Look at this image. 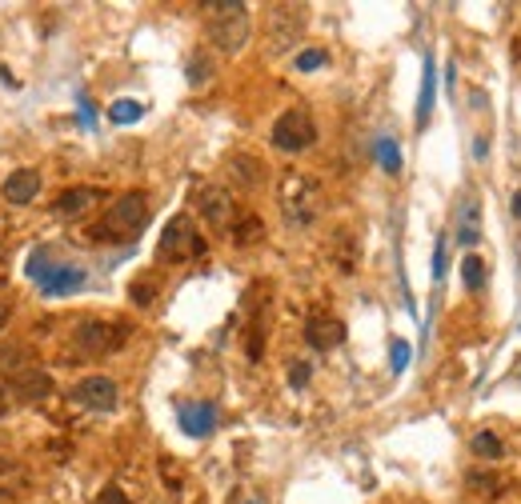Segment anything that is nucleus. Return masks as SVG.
<instances>
[{
  "label": "nucleus",
  "mask_w": 521,
  "mask_h": 504,
  "mask_svg": "<svg viewBox=\"0 0 521 504\" xmlns=\"http://www.w3.org/2000/svg\"><path fill=\"white\" fill-rule=\"evenodd\" d=\"M213 425H217V408L213 405H181V428L189 436H204V433H213Z\"/></svg>",
  "instance_id": "ddd939ff"
},
{
  "label": "nucleus",
  "mask_w": 521,
  "mask_h": 504,
  "mask_svg": "<svg viewBox=\"0 0 521 504\" xmlns=\"http://www.w3.org/2000/svg\"><path fill=\"white\" fill-rule=\"evenodd\" d=\"M153 296H156V285H153V280H137V285H133V301H137V304H153Z\"/></svg>",
  "instance_id": "bb28decb"
},
{
  "label": "nucleus",
  "mask_w": 521,
  "mask_h": 504,
  "mask_svg": "<svg viewBox=\"0 0 521 504\" xmlns=\"http://www.w3.org/2000/svg\"><path fill=\"white\" fill-rule=\"evenodd\" d=\"M128 341L125 324H109V321H85L77 329V349L89 352V357H105V352L120 349Z\"/></svg>",
  "instance_id": "423d86ee"
},
{
  "label": "nucleus",
  "mask_w": 521,
  "mask_h": 504,
  "mask_svg": "<svg viewBox=\"0 0 521 504\" xmlns=\"http://www.w3.org/2000/svg\"><path fill=\"white\" fill-rule=\"evenodd\" d=\"M72 400L92 408V413H113L120 400V388H117V380H109V377H85L72 388Z\"/></svg>",
  "instance_id": "6e6552de"
},
{
  "label": "nucleus",
  "mask_w": 521,
  "mask_h": 504,
  "mask_svg": "<svg viewBox=\"0 0 521 504\" xmlns=\"http://www.w3.org/2000/svg\"><path fill=\"white\" fill-rule=\"evenodd\" d=\"M329 61L321 49H305V52H297V69L301 72H313V69H321V64Z\"/></svg>",
  "instance_id": "b1692460"
},
{
  "label": "nucleus",
  "mask_w": 521,
  "mask_h": 504,
  "mask_svg": "<svg viewBox=\"0 0 521 504\" xmlns=\"http://www.w3.org/2000/svg\"><path fill=\"white\" fill-rule=\"evenodd\" d=\"M469 484H473V489H501L497 476H469Z\"/></svg>",
  "instance_id": "7c9ffc66"
},
{
  "label": "nucleus",
  "mask_w": 521,
  "mask_h": 504,
  "mask_svg": "<svg viewBox=\"0 0 521 504\" xmlns=\"http://www.w3.org/2000/svg\"><path fill=\"white\" fill-rule=\"evenodd\" d=\"M281 212H285V220H289V224H297V229H305V224L317 220V212H321L317 181L305 176V173H285V181H281Z\"/></svg>",
  "instance_id": "f03ea898"
},
{
  "label": "nucleus",
  "mask_w": 521,
  "mask_h": 504,
  "mask_svg": "<svg viewBox=\"0 0 521 504\" xmlns=\"http://www.w3.org/2000/svg\"><path fill=\"white\" fill-rule=\"evenodd\" d=\"M5 201L8 204H29L36 192H41V173H36V168H16L13 176H8L5 181Z\"/></svg>",
  "instance_id": "9b49d317"
},
{
  "label": "nucleus",
  "mask_w": 521,
  "mask_h": 504,
  "mask_svg": "<svg viewBox=\"0 0 521 504\" xmlns=\"http://www.w3.org/2000/svg\"><path fill=\"white\" fill-rule=\"evenodd\" d=\"M458 245H478L481 240V204L478 201H465L458 209V232H453Z\"/></svg>",
  "instance_id": "2eb2a0df"
},
{
  "label": "nucleus",
  "mask_w": 521,
  "mask_h": 504,
  "mask_svg": "<svg viewBox=\"0 0 521 504\" xmlns=\"http://www.w3.org/2000/svg\"><path fill=\"white\" fill-rule=\"evenodd\" d=\"M273 145L281 148V153H305V148H313L317 145V125H313V117L305 108L281 112L273 125Z\"/></svg>",
  "instance_id": "39448f33"
},
{
  "label": "nucleus",
  "mask_w": 521,
  "mask_h": 504,
  "mask_svg": "<svg viewBox=\"0 0 521 504\" xmlns=\"http://www.w3.org/2000/svg\"><path fill=\"white\" fill-rule=\"evenodd\" d=\"M209 77H213V61H209L204 52H197V56L189 61V84H193V89H201V84L209 80Z\"/></svg>",
  "instance_id": "4be33fe9"
},
{
  "label": "nucleus",
  "mask_w": 521,
  "mask_h": 504,
  "mask_svg": "<svg viewBox=\"0 0 521 504\" xmlns=\"http://www.w3.org/2000/svg\"><path fill=\"white\" fill-rule=\"evenodd\" d=\"M193 204H197V212L209 220V229H229L232 217H237V204H232V196L225 189H217V184H204V189H197Z\"/></svg>",
  "instance_id": "0eeeda50"
},
{
  "label": "nucleus",
  "mask_w": 521,
  "mask_h": 504,
  "mask_svg": "<svg viewBox=\"0 0 521 504\" xmlns=\"http://www.w3.org/2000/svg\"><path fill=\"white\" fill-rule=\"evenodd\" d=\"M204 252V237H201V229L193 224V217H173L169 224H165V232H161V245H156V257L161 260H197Z\"/></svg>",
  "instance_id": "7ed1b4c3"
},
{
  "label": "nucleus",
  "mask_w": 521,
  "mask_h": 504,
  "mask_svg": "<svg viewBox=\"0 0 521 504\" xmlns=\"http://www.w3.org/2000/svg\"><path fill=\"white\" fill-rule=\"evenodd\" d=\"M305 341H309L317 352H329V349H337V344L346 341V324H341L337 316H329V313H313L309 324H305Z\"/></svg>",
  "instance_id": "1a4fd4ad"
},
{
  "label": "nucleus",
  "mask_w": 521,
  "mask_h": 504,
  "mask_svg": "<svg viewBox=\"0 0 521 504\" xmlns=\"http://www.w3.org/2000/svg\"><path fill=\"white\" fill-rule=\"evenodd\" d=\"M377 161L385 173H402V148H397V140H389V136L377 140Z\"/></svg>",
  "instance_id": "aec40b11"
},
{
  "label": "nucleus",
  "mask_w": 521,
  "mask_h": 504,
  "mask_svg": "<svg viewBox=\"0 0 521 504\" xmlns=\"http://www.w3.org/2000/svg\"><path fill=\"white\" fill-rule=\"evenodd\" d=\"M13 392L21 400H29V405H36V400H44L52 392V377L44 369H16L13 377Z\"/></svg>",
  "instance_id": "9d476101"
},
{
  "label": "nucleus",
  "mask_w": 521,
  "mask_h": 504,
  "mask_svg": "<svg viewBox=\"0 0 521 504\" xmlns=\"http://www.w3.org/2000/svg\"><path fill=\"white\" fill-rule=\"evenodd\" d=\"M92 504H133V500H128L125 492L117 489V484H109V489H100V497L92 500Z\"/></svg>",
  "instance_id": "c85d7f7f"
},
{
  "label": "nucleus",
  "mask_w": 521,
  "mask_h": 504,
  "mask_svg": "<svg viewBox=\"0 0 521 504\" xmlns=\"http://www.w3.org/2000/svg\"><path fill=\"white\" fill-rule=\"evenodd\" d=\"M409 357H413V349H409L405 341H393V352H389V360H393V372H405Z\"/></svg>",
  "instance_id": "393cba45"
},
{
  "label": "nucleus",
  "mask_w": 521,
  "mask_h": 504,
  "mask_svg": "<svg viewBox=\"0 0 521 504\" xmlns=\"http://www.w3.org/2000/svg\"><path fill=\"white\" fill-rule=\"evenodd\" d=\"M514 212H517V217H521V189L514 192Z\"/></svg>",
  "instance_id": "72a5a7b5"
},
{
  "label": "nucleus",
  "mask_w": 521,
  "mask_h": 504,
  "mask_svg": "<svg viewBox=\"0 0 521 504\" xmlns=\"http://www.w3.org/2000/svg\"><path fill=\"white\" fill-rule=\"evenodd\" d=\"M97 201H105L100 189H85V184H81V189H69V192L57 196V217H81V212H89Z\"/></svg>",
  "instance_id": "f8f14e48"
},
{
  "label": "nucleus",
  "mask_w": 521,
  "mask_h": 504,
  "mask_svg": "<svg viewBox=\"0 0 521 504\" xmlns=\"http://www.w3.org/2000/svg\"><path fill=\"white\" fill-rule=\"evenodd\" d=\"M204 13H209V36L213 44H217L225 56L241 52L249 41V5H241V0H209V5H201Z\"/></svg>",
  "instance_id": "f257e3e1"
},
{
  "label": "nucleus",
  "mask_w": 521,
  "mask_h": 504,
  "mask_svg": "<svg viewBox=\"0 0 521 504\" xmlns=\"http://www.w3.org/2000/svg\"><path fill=\"white\" fill-rule=\"evenodd\" d=\"M5 413H8V392L0 388V416H5Z\"/></svg>",
  "instance_id": "2f4dec72"
},
{
  "label": "nucleus",
  "mask_w": 521,
  "mask_h": 504,
  "mask_svg": "<svg viewBox=\"0 0 521 504\" xmlns=\"http://www.w3.org/2000/svg\"><path fill=\"white\" fill-rule=\"evenodd\" d=\"M148 212H153V209H148V196L145 192H125L113 209H109V217L97 229V237H100V232H109V237H117V240L137 237V232L148 224Z\"/></svg>",
  "instance_id": "20e7f679"
},
{
  "label": "nucleus",
  "mask_w": 521,
  "mask_h": 504,
  "mask_svg": "<svg viewBox=\"0 0 521 504\" xmlns=\"http://www.w3.org/2000/svg\"><path fill=\"white\" fill-rule=\"evenodd\" d=\"M433 92H437V77H433V61H425V80H422V100H417V125L430 120L433 108Z\"/></svg>",
  "instance_id": "a211bd4d"
},
{
  "label": "nucleus",
  "mask_w": 521,
  "mask_h": 504,
  "mask_svg": "<svg viewBox=\"0 0 521 504\" xmlns=\"http://www.w3.org/2000/svg\"><path fill=\"white\" fill-rule=\"evenodd\" d=\"M257 237H260V220H257V217H249V220L237 229V245H253Z\"/></svg>",
  "instance_id": "a878e982"
},
{
  "label": "nucleus",
  "mask_w": 521,
  "mask_h": 504,
  "mask_svg": "<svg viewBox=\"0 0 521 504\" xmlns=\"http://www.w3.org/2000/svg\"><path fill=\"white\" fill-rule=\"evenodd\" d=\"M461 280H465V288H473V293H478V288L486 285V260H481V257H465L461 260Z\"/></svg>",
  "instance_id": "412c9836"
},
{
  "label": "nucleus",
  "mask_w": 521,
  "mask_h": 504,
  "mask_svg": "<svg viewBox=\"0 0 521 504\" xmlns=\"http://www.w3.org/2000/svg\"><path fill=\"white\" fill-rule=\"evenodd\" d=\"M145 117V105L141 100H113L109 105V120H117V125H133V120H141Z\"/></svg>",
  "instance_id": "6ab92c4d"
},
{
  "label": "nucleus",
  "mask_w": 521,
  "mask_h": 504,
  "mask_svg": "<svg viewBox=\"0 0 521 504\" xmlns=\"http://www.w3.org/2000/svg\"><path fill=\"white\" fill-rule=\"evenodd\" d=\"M5 324H8V308L0 304V332H5Z\"/></svg>",
  "instance_id": "473e14b6"
},
{
  "label": "nucleus",
  "mask_w": 521,
  "mask_h": 504,
  "mask_svg": "<svg viewBox=\"0 0 521 504\" xmlns=\"http://www.w3.org/2000/svg\"><path fill=\"white\" fill-rule=\"evenodd\" d=\"M309 377H313V369H309L305 360H297L293 369H289V385H293V388H305V385H309Z\"/></svg>",
  "instance_id": "cd10ccee"
},
{
  "label": "nucleus",
  "mask_w": 521,
  "mask_h": 504,
  "mask_svg": "<svg viewBox=\"0 0 521 504\" xmlns=\"http://www.w3.org/2000/svg\"><path fill=\"white\" fill-rule=\"evenodd\" d=\"M445 276V237L437 240V248H433V280H441Z\"/></svg>",
  "instance_id": "c756f323"
},
{
  "label": "nucleus",
  "mask_w": 521,
  "mask_h": 504,
  "mask_svg": "<svg viewBox=\"0 0 521 504\" xmlns=\"http://www.w3.org/2000/svg\"><path fill=\"white\" fill-rule=\"evenodd\" d=\"M24 464L13 461V456H0V497H13V492L24 489Z\"/></svg>",
  "instance_id": "f3484780"
},
{
  "label": "nucleus",
  "mask_w": 521,
  "mask_h": 504,
  "mask_svg": "<svg viewBox=\"0 0 521 504\" xmlns=\"http://www.w3.org/2000/svg\"><path fill=\"white\" fill-rule=\"evenodd\" d=\"M473 453L486 456V461H497V456H501V441L493 433H478V436H473Z\"/></svg>",
  "instance_id": "5701e85b"
},
{
  "label": "nucleus",
  "mask_w": 521,
  "mask_h": 504,
  "mask_svg": "<svg viewBox=\"0 0 521 504\" xmlns=\"http://www.w3.org/2000/svg\"><path fill=\"white\" fill-rule=\"evenodd\" d=\"M229 168H232V181H237V184H245V189H257V184H260V173H265L257 156H245V153H237V156H232Z\"/></svg>",
  "instance_id": "dca6fc26"
},
{
  "label": "nucleus",
  "mask_w": 521,
  "mask_h": 504,
  "mask_svg": "<svg viewBox=\"0 0 521 504\" xmlns=\"http://www.w3.org/2000/svg\"><path fill=\"white\" fill-rule=\"evenodd\" d=\"M81 285H85V273L72 268V265H64V268H52V273L41 280V293L44 296H64V293H77Z\"/></svg>",
  "instance_id": "4468645a"
},
{
  "label": "nucleus",
  "mask_w": 521,
  "mask_h": 504,
  "mask_svg": "<svg viewBox=\"0 0 521 504\" xmlns=\"http://www.w3.org/2000/svg\"><path fill=\"white\" fill-rule=\"evenodd\" d=\"M249 504H257V500H249Z\"/></svg>",
  "instance_id": "f704fd0d"
}]
</instances>
